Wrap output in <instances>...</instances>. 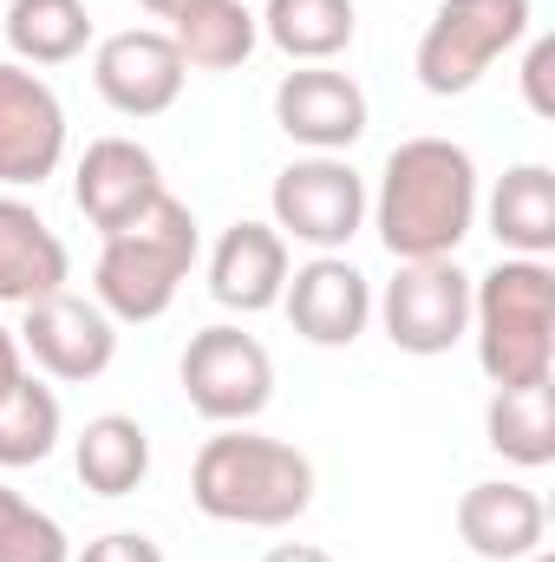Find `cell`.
<instances>
[{"label":"cell","mask_w":555,"mask_h":562,"mask_svg":"<svg viewBox=\"0 0 555 562\" xmlns=\"http://www.w3.org/2000/svg\"><path fill=\"white\" fill-rule=\"evenodd\" d=\"M477 157L451 138H406L393 144L380 190L366 203L380 243L393 262H444L477 229Z\"/></svg>","instance_id":"6da1fadb"},{"label":"cell","mask_w":555,"mask_h":562,"mask_svg":"<svg viewBox=\"0 0 555 562\" xmlns=\"http://www.w3.org/2000/svg\"><path fill=\"white\" fill-rule=\"evenodd\" d=\"M190 504L209 524L287 530L314 504V458L269 431L216 425V438H203V451L190 464Z\"/></svg>","instance_id":"7a4b0ae2"},{"label":"cell","mask_w":555,"mask_h":562,"mask_svg":"<svg viewBox=\"0 0 555 562\" xmlns=\"http://www.w3.org/2000/svg\"><path fill=\"white\" fill-rule=\"evenodd\" d=\"M471 340L490 386H543L555 373V269L503 256L471 276Z\"/></svg>","instance_id":"3957f363"},{"label":"cell","mask_w":555,"mask_h":562,"mask_svg":"<svg viewBox=\"0 0 555 562\" xmlns=\"http://www.w3.org/2000/svg\"><path fill=\"white\" fill-rule=\"evenodd\" d=\"M203 256V236H196V210L183 196H157L144 216H132L125 229L105 236L99 249V269H92V301L112 314V321H157L170 314L177 288L190 281Z\"/></svg>","instance_id":"277c9868"},{"label":"cell","mask_w":555,"mask_h":562,"mask_svg":"<svg viewBox=\"0 0 555 562\" xmlns=\"http://www.w3.org/2000/svg\"><path fill=\"white\" fill-rule=\"evenodd\" d=\"M536 26L530 0H438L412 53V72L431 99H464L503 53H517Z\"/></svg>","instance_id":"5b68a950"},{"label":"cell","mask_w":555,"mask_h":562,"mask_svg":"<svg viewBox=\"0 0 555 562\" xmlns=\"http://www.w3.org/2000/svg\"><path fill=\"white\" fill-rule=\"evenodd\" d=\"M366 203H373L366 177L327 150L294 157L269 183V223L281 229V243H301L314 256H340L366 229Z\"/></svg>","instance_id":"8992f818"},{"label":"cell","mask_w":555,"mask_h":562,"mask_svg":"<svg viewBox=\"0 0 555 562\" xmlns=\"http://www.w3.org/2000/svg\"><path fill=\"white\" fill-rule=\"evenodd\" d=\"M177 380H183V400L190 413H203L209 425H249L269 413L275 400V360L256 334L216 321L203 334H190L183 360H177Z\"/></svg>","instance_id":"52a82bcc"},{"label":"cell","mask_w":555,"mask_h":562,"mask_svg":"<svg viewBox=\"0 0 555 562\" xmlns=\"http://www.w3.org/2000/svg\"><path fill=\"white\" fill-rule=\"evenodd\" d=\"M373 314L386 340L412 360H438L471 334V276L457 256L444 262H399V276L373 294Z\"/></svg>","instance_id":"ba28073f"},{"label":"cell","mask_w":555,"mask_h":562,"mask_svg":"<svg viewBox=\"0 0 555 562\" xmlns=\"http://www.w3.org/2000/svg\"><path fill=\"white\" fill-rule=\"evenodd\" d=\"M13 334H20V353L46 380H59V386H86V380H99L118 360V321L99 301L72 294V288L20 307V327Z\"/></svg>","instance_id":"9c48e42d"},{"label":"cell","mask_w":555,"mask_h":562,"mask_svg":"<svg viewBox=\"0 0 555 562\" xmlns=\"http://www.w3.org/2000/svg\"><path fill=\"white\" fill-rule=\"evenodd\" d=\"M59 164H66L59 92L33 66L0 59V190H39Z\"/></svg>","instance_id":"30bf717a"},{"label":"cell","mask_w":555,"mask_h":562,"mask_svg":"<svg viewBox=\"0 0 555 562\" xmlns=\"http://www.w3.org/2000/svg\"><path fill=\"white\" fill-rule=\"evenodd\" d=\"M183 79H190V66L177 59V46H170L163 26L105 33L99 53H92V86H99V99L118 119H163L183 99Z\"/></svg>","instance_id":"8fae6325"},{"label":"cell","mask_w":555,"mask_h":562,"mask_svg":"<svg viewBox=\"0 0 555 562\" xmlns=\"http://www.w3.org/2000/svg\"><path fill=\"white\" fill-rule=\"evenodd\" d=\"M281 314L307 347H353L373 321V281L347 256H314V262L287 269Z\"/></svg>","instance_id":"7c38bea8"},{"label":"cell","mask_w":555,"mask_h":562,"mask_svg":"<svg viewBox=\"0 0 555 562\" xmlns=\"http://www.w3.org/2000/svg\"><path fill=\"white\" fill-rule=\"evenodd\" d=\"M275 125L301 150H327L347 157L353 144L366 138V92L353 72L333 66H294L275 86Z\"/></svg>","instance_id":"4fadbf2b"},{"label":"cell","mask_w":555,"mask_h":562,"mask_svg":"<svg viewBox=\"0 0 555 562\" xmlns=\"http://www.w3.org/2000/svg\"><path fill=\"white\" fill-rule=\"evenodd\" d=\"M157 196H163V170H157V157L138 138H92L86 144V157L72 170V203H79V216L99 236L125 229Z\"/></svg>","instance_id":"5bb4252c"},{"label":"cell","mask_w":555,"mask_h":562,"mask_svg":"<svg viewBox=\"0 0 555 562\" xmlns=\"http://www.w3.org/2000/svg\"><path fill=\"white\" fill-rule=\"evenodd\" d=\"M457 543L484 562H523L550 543V510L517 477H484L457 497Z\"/></svg>","instance_id":"9a60e30c"},{"label":"cell","mask_w":555,"mask_h":562,"mask_svg":"<svg viewBox=\"0 0 555 562\" xmlns=\"http://www.w3.org/2000/svg\"><path fill=\"white\" fill-rule=\"evenodd\" d=\"M287 269H294V256H287V243H281L275 223L242 216V223H229V229L216 236V249H209V294H216L229 314H269V307H281Z\"/></svg>","instance_id":"2e32d148"},{"label":"cell","mask_w":555,"mask_h":562,"mask_svg":"<svg viewBox=\"0 0 555 562\" xmlns=\"http://www.w3.org/2000/svg\"><path fill=\"white\" fill-rule=\"evenodd\" d=\"M72 281L59 229L13 190H0V307H33Z\"/></svg>","instance_id":"e0dca14e"},{"label":"cell","mask_w":555,"mask_h":562,"mask_svg":"<svg viewBox=\"0 0 555 562\" xmlns=\"http://www.w3.org/2000/svg\"><path fill=\"white\" fill-rule=\"evenodd\" d=\"M490 216V236L503 243V256H530L550 262L555 249V170L550 164H517L497 177L490 203H477Z\"/></svg>","instance_id":"ac0fdd59"},{"label":"cell","mask_w":555,"mask_h":562,"mask_svg":"<svg viewBox=\"0 0 555 562\" xmlns=\"http://www.w3.org/2000/svg\"><path fill=\"white\" fill-rule=\"evenodd\" d=\"M170 46L190 72H236L256 40H262V20L242 7V0H190L183 13H170Z\"/></svg>","instance_id":"d6986e66"},{"label":"cell","mask_w":555,"mask_h":562,"mask_svg":"<svg viewBox=\"0 0 555 562\" xmlns=\"http://www.w3.org/2000/svg\"><path fill=\"white\" fill-rule=\"evenodd\" d=\"M72 471L92 497H132L150 477V431L132 413H99L72 438Z\"/></svg>","instance_id":"ffe728a7"},{"label":"cell","mask_w":555,"mask_h":562,"mask_svg":"<svg viewBox=\"0 0 555 562\" xmlns=\"http://www.w3.org/2000/svg\"><path fill=\"white\" fill-rule=\"evenodd\" d=\"M256 20H262L269 46L287 53L294 66H327V59H340V53L353 46V33H360L353 0H269Z\"/></svg>","instance_id":"44dd1931"},{"label":"cell","mask_w":555,"mask_h":562,"mask_svg":"<svg viewBox=\"0 0 555 562\" xmlns=\"http://www.w3.org/2000/svg\"><path fill=\"white\" fill-rule=\"evenodd\" d=\"M484 438L497 458L523 464V471H543L555 458V393L543 386H497L490 406H484Z\"/></svg>","instance_id":"7402d4cb"},{"label":"cell","mask_w":555,"mask_h":562,"mask_svg":"<svg viewBox=\"0 0 555 562\" xmlns=\"http://www.w3.org/2000/svg\"><path fill=\"white\" fill-rule=\"evenodd\" d=\"M7 46L20 66H66L92 46L86 0H7Z\"/></svg>","instance_id":"603a6c76"},{"label":"cell","mask_w":555,"mask_h":562,"mask_svg":"<svg viewBox=\"0 0 555 562\" xmlns=\"http://www.w3.org/2000/svg\"><path fill=\"white\" fill-rule=\"evenodd\" d=\"M59 393L39 386L33 373L0 400V471H20V464H46L53 445H59Z\"/></svg>","instance_id":"cb8c5ba5"},{"label":"cell","mask_w":555,"mask_h":562,"mask_svg":"<svg viewBox=\"0 0 555 562\" xmlns=\"http://www.w3.org/2000/svg\"><path fill=\"white\" fill-rule=\"evenodd\" d=\"M0 562H72L59 517H46L39 504H26L7 484H0Z\"/></svg>","instance_id":"d4e9b609"},{"label":"cell","mask_w":555,"mask_h":562,"mask_svg":"<svg viewBox=\"0 0 555 562\" xmlns=\"http://www.w3.org/2000/svg\"><path fill=\"white\" fill-rule=\"evenodd\" d=\"M72 562H163V550L144 530H105V537H92Z\"/></svg>","instance_id":"484cf974"},{"label":"cell","mask_w":555,"mask_h":562,"mask_svg":"<svg viewBox=\"0 0 555 562\" xmlns=\"http://www.w3.org/2000/svg\"><path fill=\"white\" fill-rule=\"evenodd\" d=\"M555 40H530V53H523V99H530V112L536 119H555Z\"/></svg>","instance_id":"4316f807"},{"label":"cell","mask_w":555,"mask_h":562,"mask_svg":"<svg viewBox=\"0 0 555 562\" xmlns=\"http://www.w3.org/2000/svg\"><path fill=\"white\" fill-rule=\"evenodd\" d=\"M20 380H26V353H20V334H13V327H0V400H7Z\"/></svg>","instance_id":"83f0119b"},{"label":"cell","mask_w":555,"mask_h":562,"mask_svg":"<svg viewBox=\"0 0 555 562\" xmlns=\"http://www.w3.org/2000/svg\"><path fill=\"white\" fill-rule=\"evenodd\" d=\"M262 562H333V557H327L320 543H275Z\"/></svg>","instance_id":"f1b7e54d"},{"label":"cell","mask_w":555,"mask_h":562,"mask_svg":"<svg viewBox=\"0 0 555 562\" xmlns=\"http://www.w3.org/2000/svg\"><path fill=\"white\" fill-rule=\"evenodd\" d=\"M144 13H150V20H170V13H183V7H190V0H138Z\"/></svg>","instance_id":"f546056e"},{"label":"cell","mask_w":555,"mask_h":562,"mask_svg":"<svg viewBox=\"0 0 555 562\" xmlns=\"http://www.w3.org/2000/svg\"><path fill=\"white\" fill-rule=\"evenodd\" d=\"M523 562H555V557H550V543H543V550H530V557H523Z\"/></svg>","instance_id":"4dcf8cb0"}]
</instances>
